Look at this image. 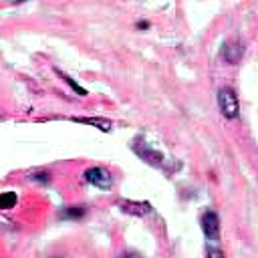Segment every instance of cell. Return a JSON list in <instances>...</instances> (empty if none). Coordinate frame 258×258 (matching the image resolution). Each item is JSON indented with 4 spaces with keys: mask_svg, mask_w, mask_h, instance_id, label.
Returning <instances> with one entry per match:
<instances>
[{
    "mask_svg": "<svg viewBox=\"0 0 258 258\" xmlns=\"http://www.w3.org/2000/svg\"><path fill=\"white\" fill-rule=\"evenodd\" d=\"M56 73H58V75H60V77H62V81H64V83H67V85H71V87H73V89H75V93H79V95H87V91H85V89H83V87H79V85H77V83H75V81H73V79H71V77H67V75H62V73H60V71H56Z\"/></svg>",
    "mask_w": 258,
    "mask_h": 258,
    "instance_id": "30bf717a",
    "label": "cell"
},
{
    "mask_svg": "<svg viewBox=\"0 0 258 258\" xmlns=\"http://www.w3.org/2000/svg\"><path fill=\"white\" fill-rule=\"evenodd\" d=\"M16 204V194L14 191H4L0 194V210H8Z\"/></svg>",
    "mask_w": 258,
    "mask_h": 258,
    "instance_id": "ba28073f",
    "label": "cell"
},
{
    "mask_svg": "<svg viewBox=\"0 0 258 258\" xmlns=\"http://www.w3.org/2000/svg\"><path fill=\"white\" fill-rule=\"evenodd\" d=\"M222 56H224V60L226 62H238L240 60V56H242V46L236 42V40H232V42H226L224 44V50H222Z\"/></svg>",
    "mask_w": 258,
    "mask_h": 258,
    "instance_id": "5b68a950",
    "label": "cell"
},
{
    "mask_svg": "<svg viewBox=\"0 0 258 258\" xmlns=\"http://www.w3.org/2000/svg\"><path fill=\"white\" fill-rule=\"evenodd\" d=\"M83 214H85V210H83V208L73 206V208H64V210L60 212V218H67V220H77V218H81Z\"/></svg>",
    "mask_w": 258,
    "mask_h": 258,
    "instance_id": "9c48e42d",
    "label": "cell"
},
{
    "mask_svg": "<svg viewBox=\"0 0 258 258\" xmlns=\"http://www.w3.org/2000/svg\"><path fill=\"white\" fill-rule=\"evenodd\" d=\"M218 103H220V109H222L224 117H228V119H236V117H238V111H240V107H238V97H236V93H234L230 87L220 89V93H218Z\"/></svg>",
    "mask_w": 258,
    "mask_h": 258,
    "instance_id": "6da1fadb",
    "label": "cell"
},
{
    "mask_svg": "<svg viewBox=\"0 0 258 258\" xmlns=\"http://www.w3.org/2000/svg\"><path fill=\"white\" fill-rule=\"evenodd\" d=\"M200 224H202V230H204L206 238L218 240V236H220V222H218V216H216L214 212H206V214L202 216Z\"/></svg>",
    "mask_w": 258,
    "mask_h": 258,
    "instance_id": "3957f363",
    "label": "cell"
},
{
    "mask_svg": "<svg viewBox=\"0 0 258 258\" xmlns=\"http://www.w3.org/2000/svg\"><path fill=\"white\" fill-rule=\"evenodd\" d=\"M73 121L77 123H87V125H93V127H99L101 131H111V121L109 119H87V117H75Z\"/></svg>",
    "mask_w": 258,
    "mask_h": 258,
    "instance_id": "52a82bcc",
    "label": "cell"
},
{
    "mask_svg": "<svg viewBox=\"0 0 258 258\" xmlns=\"http://www.w3.org/2000/svg\"><path fill=\"white\" fill-rule=\"evenodd\" d=\"M133 151H135L141 159H145L147 163H151V165H161V163H163V155H161L159 151H153V149L147 147V145H143V147L133 145Z\"/></svg>",
    "mask_w": 258,
    "mask_h": 258,
    "instance_id": "277c9868",
    "label": "cell"
},
{
    "mask_svg": "<svg viewBox=\"0 0 258 258\" xmlns=\"http://www.w3.org/2000/svg\"><path fill=\"white\" fill-rule=\"evenodd\" d=\"M121 208H123V212L135 214V216H145L151 212V206L145 202H125V204H121Z\"/></svg>",
    "mask_w": 258,
    "mask_h": 258,
    "instance_id": "8992f818",
    "label": "cell"
},
{
    "mask_svg": "<svg viewBox=\"0 0 258 258\" xmlns=\"http://www.w3.org/2000/svg\"><path fill=\"white\" fill-rule=\"evenodd\" d=\"M30 179H34V181H40V183H48V173H34Z\"/></svg>",
    "mask_w": 258,
    "mask_h": 258,
    "instance_id": "8fae6325",
    "label": "cell"
},
{
    "mask_svg": "<svg viewBox=\"0 0 258 258\" xmlns=\"http://www.w3.org/2000/svg\"><path fill=\"white\" fill-rule=\"evenodd\" d=\"M85 179L89 183L97 185V187H103V189L111 187V183H113V175L107 169H103V167H89L85 171Z\"/></svg>",
    "mask_w": 258,
    "mask_h": 258,
    "instance_id": "7a4b0ae2",
    "label": "cell"
}]
</instances>
